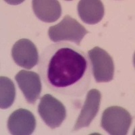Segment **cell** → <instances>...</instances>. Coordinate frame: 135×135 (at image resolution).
Returning <instances> with one entry per match:
<instances>
[{
    "instance_id": "cell-2",
    "label": "cell",
    "mask_w": 135,
    "mask_h": 135,
    "mask_svg": "<svg viewBox=\"0 0 135 135\" xmlns=\"http://www.w3.org/2000/svg\"><path fill=\"white\" fill-rule=\"evenodd\" d=\"M89 31L70 16L66 15L60 23L49 27L48 35L54 42L71 41L80 45Z\"/></svg>"
},
{
    "instance_id": "cell-5",
    "label": "cell",
    "mask_w": 135,
    "mask_h": 135,
    "mask_svg": "<svg viewBox=\"0 0 135 135\" xmlns=\"http://www.w3.org/2000/svg\"><path fill=\"white\" fill-rule=\"evenodd\" d=\"M38 112L42 120L51 129L60 127L66 117V109L63 103L50 94L41 97Z\"/></svg>"
},
{
    "instance_id": "cell-6",
    "label": "cell",
    "mask_w": 135,
    "mask_h": 135,
    "mask_svg": "<svg viewBox=\"0 0 135 135\" xmlns=\"http://www.w3.org/2000/svg\"><path fill=\"white\" fill-rule=\"evenodd\" d=\"M12 56L17 65L30 70L38 62V53L35 45L27 38L17 41L12 49Z\"/></svg>"
},
{
    "instance_id": "cell-8",
    "label": "cell",
    "mask_w": 135,
    "mask_h": 135,
    "mask_svg": "<svg viewBox=\"0 0 135 135\" xmlns=\"http://www.w3.org/2000/svg\"><path fill=\"white\" fill-rule=\"evenodd\" d=\"M36 127V118L31 112L20 108L14 111L9 115L8 128L14 135H29L32 134Z\"/></svg>"
},
{
    "instance_id": "cell-11",
    "label": "cell",
    "mask_w": 135,
    "mask_h": 135,
    "mask_svg": "<svg viewBox=\"0 0 135 135\" xmlns=\"http://www.w3.org/2000/svg\"><path fill=\"white\" fill-rule=\"evenodd\" d=\"M32 9L39 20L45 22H54L61 15V7L56 0H33Z\"/></svg>"
},
{
    "instance_id": "cell-10",
    "label": "cell",
    "mask_w": 135,
    "mask_h": 135,
    "mask_svg": "<svg viewBox=\"0 0 135 135\" xmlns=\"http://www.w3.org/2000/svg\"><path fill=\"white\" fill-rule=\"evenodd\" d=\"M77 10L82 21L88 25L99 23L105 14L104 6L99 0H80Z\"/></svg>"
},
{
    "instance_id": "cell-1",
    "label": "cell",
    "mask_w": 135,
    "mask_h": 135,
    "mask_svg": "<svg viewBox=\"0 0 135 135\" xmlns=\"http://www.w3.org/2000/svg\"><path fill=\"white\" fill-rule=\"evenodd\" d=\"M90 64L86 54L66 43L49 45L38 66L43 80L54 92L80 96L91 81Z\"/></svg>"
},
{
    "instance_id": "cell-4",
    "label": "cell",
    "mask_w": 135,
    "mask_h": 135,
    "mask_svg": "<svg viewBox=\"0 0 135 135\" xmlns=\"http://www.w3.org/2000/svg\"><path fill=\"white\" fill-rule=\"evenodd\" d=\"M92 65L93 75L97 83H108L113 80L114 63L112 56L105 50L95 47L88 51Z\"/></svg>"
},
{
    "instance_id": "cell-3",
    "label": "cell",
    "mask_w": 135,
    "mask_h": 135,
    "mask_svg": "<svg viewBox=\"0 0 135 135\" xmlns=\"http://www.w3.org/2000/svg\"><path fill=\"white\" fill-rule=\"evenodd\" d=\"M131 114L120 106H111L102 114L101 126L112 135H126L132 124Z\"/></svg>"
},
{
    "instance_id": "cell-7",
    "label": "cell",
    "mask_w": 135,
    "mask_h": 135,
    "mask_svg": "<svg viewBox=\"0 0 135 135\" xmlns=\"http://www.w3.org/2000/svg\"><path fill=\"white\" fill-rule=\"evenodd\" d=\"M15 80L26 101L34 104L41 93L42 86L39 75L36 72L22 70L15 76Z\"/></svg>"
},
{
    "instance_id": "cell-9",
    "label": "cell",
    "mask_w": 135,
    "mask_h": 135,
    "mask_svg": "<svg viewBox=\"0 0 135 135\" xmlns=\"http://www.w3.org/2000/svg\"><path fill=\"white\" fill-rule=\"evenodd\" d=\"M101 99V94L97 89H91L88 92L84 105L74 125V131H78L91 124L99 112Z\"/></svg>"
},
{
    "instance_id": "cell-12",
    "label": "cell",
    "mask_w": 135,
    "mask_h": 135,
    "mask_svg": "<svg viewBox=\"0 0 135 135\" xmlns=\"http://www.w3.org/2000/svg\"><path fill=\"white\" fill-rule=\"evenodd\" d=\"M16 89L13 81L6 76L0 77V108L6 109L12 105L15 99Z\"/></svg>"
}]
</instances>
